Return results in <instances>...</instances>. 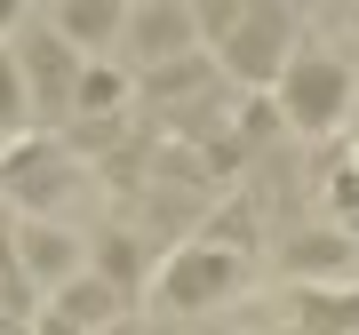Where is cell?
I'll return each instance as SVG.
<instances>
[{
	"mask_svg": "<svg viewBox=\"0 0 359 335\" xmlns=\"http://www.w3.org/2000/svg\"><path fill=\"white\" fill-rule=\"evenodd\" d=\"M120 104H128V80H120L112 64H88V72H80L72 112H88V120H120Z\"/></svg>",
	"mask_w": 359,
	"mask_h": 335,
	"instance_id": "4fadbf2b",
	"label": "cell"
},
{
	"mask_svg": "<svg viewBox=\"0 0 359 335\" xmlns=\"http://www.w3.org/2000/svg\"><path fill=\"white\" fill-rule=\"evenodd\" d=\"M65 184H72V144H56V136H16L8 152H0V192L25 207V216H48V207L65 200Z\"/></svg>",
	"mask_w": 359,
	"mask_h": 335,
	"instance_id": "5b68a950",
	"label": "cell"
},
{
	"mask_svg": "<svg viewBox=\"0 0 359 335\" xmlns=\"http://www.w3.org/2000/svg\"><path fill=\"white\" fill-rule=\"evenodd\" d=\"M0 152H8V136H0Z\"/></svg>",
	"mask_w": 359,
	"mask_h": 335,
	"instance_id": "44dd1931",
	"label": "cell"
},
{
	"mask_svg": "<svg viewBox=\"0 0 359 335\" xmlns=\"http://www.w3.org/2000/svg\"><path fill=\"white\" fill-rule=\"evenodd\" d=\"M0 311H8V320H25V311H32V280H25V264H16L8 240H0Z\"/></svg>",
	"mask_w": 359,
	"mask_h": 335,
	"instance_id": "2e32d148",
	"label": "cell"
},
{
	"mask_svg": "<svg viewBox=\"0 0 359 335\" xmlns=\"http://www.w3.org/2000/svg\"><path fill=\"white\" fill-rule=\"evenodd\" d=\"M295 48H304V40H295V16L280 8V0H264V8H240V25L216 40V64L231 80H248V88H280V72H287Z\"/></svg>",
	"mask_w": 359,
	"mask_h": 335,
	"instance_id": "7a4b0ae2",
	"label": "cell"
},
{
	"mask_svg": "<svg viewBox=\"0 0 359 335\" xmlns=\"http://www.w3.org/2000/svg\"><path fill=\"white\" fill-rule=\"evenodd\" d=\"M8 247H16V264H25L32 287H65V280H80V271H88L80 240L65 232V224H48V216H25V224L8 232Z\"/></svg>",
	"mask_w": 359,
	"mask_h": 335,
	"instance_id": "8992f818",
	"label": "cell"
},
{
	"mask_svg": "<svg viewBox=\"0 0 359 335\" xmlns=\"http://www.w3.org/2000/svg\"><path fill=\"white\" fill-rule=\"evenodd\" d=\"M48 25L72 48H104V40H128V8H112V0H65Z\"/></svg>",
	"mask_w": 359,
	"mask_h": 335,
	"instance_id": "30bf717a",
	"label": "cell"
},
{
	"mask_svg": "<svg viewBox=\"0 0 359 335\" xmlns=\"http://www.w3.org/2000/svg\"><path fill=\"white\" fill-rule=\"evenodd\" d=\"M104 335H136V320H120V327H104Z\"/></svg>",
	"mask_w": 359,
	"mask_h": 335,
	"instance_id": "ffe728a7",
	"label": "cell"
},
{
	"mask_svg": "<svg viewBox=\"0 0 359 335\" xmlns=\"http://www.w3.org/2000/svg\"><path fill=\"white\" fill-rule=\"evenodd\" d=\"M25 25V8H16V0H0V32H16Z\"/></svg>",
	"mask_w": 359,
	"mask_h": 335,
	"instance_id": "d6986e66",
	"label": "cell"
},
{
	"mask_svg": "<svg viewBox=\"0 0 359 335\" xmlns=\"http://www.w3.org/2000/svg\"><path fill=\"white\" fill-rule=\"evenodd\" d=\"M128 48L144 56V64H184V56H200V16L192 8H168V0H152V8H128Z\"/></svg>",
	"mask_w": 359,
	"mask_h": 335,
	"instance_id": "52a82bcc",
	"label": "cell"
},
{
	"mask_svg": "<svg viewBox=\"0 0 359 335\" xmlns=\"http://www.w3.org/2000/svg\"><path fill=\"white\" fill-rule=\"evenodd\" d=\"M280 264H287V280H344V271L359 264V247L344 240V232H295L287 247H280Z\"/></svg>",
	"mask_w": 359,
	"mask_h": 335,
	"instance_id": "9c48e42d",
	"label": "cell"
},
{
	"mask_svg": "<svg viewBox=\"0 0 359 335\" xmlns=\"http://www.w3.org/2000/svg\"><path fill=\"white\" fill-rule=\"evenodd\" d=\"M240 280H248V264L231 256V247H176V256L160 264V303L168 311H208V303H224V296H240Z\"/></svg>",
	"mask_w": 359,
	"mask_h": 335,
	"instance_id": "277c9868",
	"label": "cell"
},
{
	"mask_svg": "<svg viewBox=\"0 0 359 335\" xmlns=\"http://www.w3.org/2000/svg\"><path fill=\"white\" fill-rule=\"evenodd\" d=\"M208 72H216V64H208V56H184V64H160V72H144L136 80V96L144 104H168V96H208Z\"/></svg>",
	"mask_w": 359,
	"mask_h": 335,
	"instance_id": "7c38bea8",
	"label": "cell"
},
{
	"mask_svg": "<svg viewBox=\"0 0 359 335\" xmlns=\"http://www.w3.org/2000/svg\"><path fill=\"white\" fill-rule=\"evenodd\" d=\"M96 280H112L120 296L136 303V287H144V240L136 232H104L96 240Z\"/></svg>",
	"mask_w": 359,
	"mask_h": 335,
	"instance_id": "8fae6325",
	"label": "cell"
},
{
	"mask_svg": "<svg viewBox=\"0 0 359 335\" xmlns=\"http://www.w3.org/2000/svg\"><path fill=\"white\" fill-rule=\"evenodd\" d=\"M200 16V40H224L231 25H240V8H192Z\"/></svg>",
	"mask_w": 359,
	"mask_h": 335,
	"instance_id": "e0dca14e",
	"label": "cell"
},
{
	"mask_svg": "<svg viewBox=\"0 0 359 335\" xmlns=\"http://www.w3.org/2000/svg\"><path fill=\"white\" fill-rule=\"evenodd\" d=\"M327 192H335V207H344V216H359V168H344V176H335Z\"/></svg>",
	"mask_w": 359,
	"mask_h": 335,
	"instance_id": "ac0fdd59",
	"label": "cell"
},
{
	"mask_svg": "<svg viewBox=\"0 0 359 335\" xmlns=\"http://www.w3.org/2000/svg\"><path fill=\"white\" fill-rule=\"evenodd\" d=\"M8 56H16V72H25V96H32V112H48V120H65L72 112V96H80V48L72 40H56V25H25L8 40Z\"/></svg>",
	"mask_w": 359,
	"mask_h": 335,
	"instance_id": "3957f363",
	"label": "cell"
},
{
	"mask_svg": "<svg viewBox=\"0 0 359 335\" xmlns=\"http://www.w3.org/2000/svg\"><path fill=\"white\" fill-rule=\"evenodd\" d=\"M271 104H280V128H295V136H335L344 128V112H351V64L335 48H295L287 56V72H280V88H271Z\"/></svg>",
	"mask_w": 359,
	"mask_h": 335,
	"instance_id": "6da1fadb",
	"label": "cell"
},
{
	"mask_svg": "<svg viewBox=\"0 0 359 335\" xmlns=\"http://www.w3.org/2000/svg\"><path fill=\"white\" fill-rule=\"evenodd\" d=\"M48 311H56L65 327H80V335H104V327L128 320V296H120L112 280H96V271H80V280H65V287L48 296Z\"/></svg>",
	"mask_w": 359,
	"mask_h": 335,
	"instance_id": "ba28073f",
	"label": "cell"
},
{
	"mask_svg": "<svg viewBox=\"0 0 359 335\" xmlns=\"http://www.w3.org/2000/svg\"><path fill=\"white\" fill-rule=\"evenodd\" d=\"M32 120V96H25V72H16V56L0 48V136L16 144V128Z\"/></svg>",
	"mask_w": 359,
	"mask_h": 335,
	"instance_id": "9a60e30c",
	"label": "cell"
},
{
	"mask_svg": "<svg viewBox=\"0 0 359 335\" xmlns=\"http://www.w3.org/2000/svg\"><path fill=\"white\" fill-rule=\"evenodd\" d=\"M295 311H304V327H320V335L359 327V296H335V287H304V296H295Z\"/></svg>",
	"mask_w": 359,
	"mask_h": 335,
	"instance_id": "5bb4252c",
	"label": "cell"
}]
</instances>
